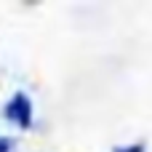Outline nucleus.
<instances>
[{"mask_svg":"<svg viewBox=\"0 0 152 152\" xmlns=\"http://www.w3.org/2000/svg\"><path fill=\"white\" fill-rule=\"evenodd\" d=\"M13 147H16V142L11 136H0V152H13Z\"/></svg>","mask_w":152,"mask_h":152,"instance_id":"3","label":"nucleus"},{"mask_svg":"<svg viewBox=\"0 0 152 152\" xmlns=\"http://www.w3.org/2000/svg\"><path fill=\"white\" fill-rule=\"evenodd\" d=\"M3 118H5L8 123H13L16 128H21V131L32 128V120H35L32 99H29L24 91H16V94L5 102V107H3Z\"/></svg>","mask_w":152,"mask_h":152,"instance_id":"1","label":"nucleus"},{"mask_svg":"<svg viewBox=\"0 0 152 152\" xmlns=\"http://www.w3.org/2000/svg\"><path fill=\"white\" fill-rule=\"evenodd\" d=\"M112 152H147L144 142H134V144H123V147H115Z\"/></svg>","mask_w":152,"mask_h":152,"instance_id":"2","label":"nucleus"}]
</instances>
